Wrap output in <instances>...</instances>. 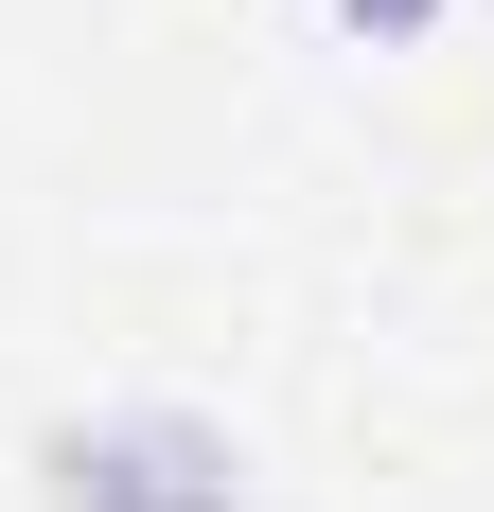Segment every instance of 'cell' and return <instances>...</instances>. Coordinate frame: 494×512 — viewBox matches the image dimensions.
<instances>
[{"mask_svg": "<svg viewBox=\"0 0 494 512\" xmlns=\"http://www.w3.org/2000/svg\"><path fill=\"white\" fill-rule=\"evenodd\" d=\"M53 512H247V442L195 407H89L36 442Z\"/></svg>", "mask_w": 494, "mask_h": 512, "instance_id": "6da1fadb", "label": "cell"}, {"mask_svg": "<svg viewBox=\"0 0 494 512\" xmlns=\"http://www.w3.org/2000/svg\"><path fill=\"white\" fill-rule=\"evenodd\" d=\"M318 18H336V36H371V53H406V36H442L459 0H318Z\"/></svg>", "mask_w": 494, "mask_h": 512, "instance_id": "7a4b0ae2", "label": "cell"}]
</instances>
